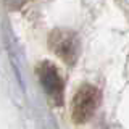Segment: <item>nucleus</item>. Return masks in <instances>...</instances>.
<instances>
[{
  "instance_id": "f257e3e1",
  "label": "nucleus",
  "mask_w": 129,
  "mask_h": 129,
  "mask_svg": "<svg viewBox=\"0 0 129 129\" xmlns=\"http://www.w3.org/2000/svg\"><path fill=\"white\" fill-rule=\"evenodd\" d=\"M50 52L58 56L63 63L73 66L81 55V40L78 32L68 27H56L48 34L47 39Z\"/></svg>"
},
{
  "instance_id": "f03ea898",
  "label": "nucleus",
  "mask_w": 129,
  "mask_h": 129,
  "mask_svg": "<svg viewBox=\"0 0 129 129\" xmlns=\"http://www.w3.org/2000/svg\"><path fill=\"white\" fill-rule=\"evenodd\" d=\"M102 94L94 84H82L74 92L71 100V119L76 124H84L94 116L100 105Z\"/></svg>"
},
{
  "instance_id": "7ed1b4c3",
  "label": "nucleus",
  "mask_w": 129,
  "mask_h": 129,
  "mask_svg": "<svg viewBox=\"0 0 129 129\" xmlns=\"http://www.w3.org/2000/svg\"><path fill=\"white\" fill-rule=\"evenodd\" d=\"M36 74L50 102L60 107L64 102V81L60 70L50 60H42L36 66Z\"/></svg>"
},
{
  "instance_id": "20e7f679",
  "label": "nucleus",
  "mask_w": 129,
  "mask_h": 129,
  "mask_svg": "<svg viewBox=\"0 0 129 129\" xmlns=\"http://www.w3.org/2000/svg\"><path fill=\"white\" fill-rule=\"evenodd\" d=\"M3 2H5V5L10 8V10H21V8L24 5H27L31 0H3Z\"/></svg>"
}]
</instances>
